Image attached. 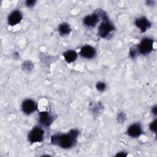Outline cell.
<instances>
[{
    "mask_svg": "<svg viewBox=\"0 0 157 157\" xmlns=\"http://www.w3.org/2000/svg\"><path fill=\"white\" fill-rule=\"evenodd\" d=\"M21 110L26 115H29L36 111L37 104L31 99H26L21 103Z\"/></svg>",
    "mask_w": 157,
    "mask_h": 157,
    "instance_id": "5",
    "label": "cell"
},
{
    "mask_svg": "<svg viewBox=\"0 0 157 157\" xmlns=\"http://www.w3.org/2000/svg\"><path fill=\"white\" fill-rule=\"evenodd\" d=\"M142 128L139 123H136L130 125L127 129V134L129 136L132 138H136L142 134Z\"/></svg>",
    "mask_w": 157,
    "mask_h": 157,
    "instance_id": "11",
    "label": "cell"
},
{
    "mask_svg": "<svg viewBox=\"0 0 157 157\" xmlns=\"http://www.w3.org/2000/svg\"><path fill=\"white\" fill-rule=\"evenodd\" d=\"M129 56L131 58L134 59L136 58V56H137V49L134 48H131L129 50Z\"/></svg>",
    "mask_w": 157,
    "mask_h": 157,
    "instance_id": "16",
    "label": "cell"
},
{
    "mask_svg": "<svg viewBox=\"0 0 157 157\" xmlns=\"http://www.w3.org/2000/svg\"><path fill=\"white\" fill-rule=\"evenodd\" d=\"M44 129L40 126H35L29 131L28 134V140L31 144L42 142L44 140Z\"/></svg>",
    "mask_w": 157,
    "mask_h": 157,
    "instance_id": "4",
    "label": "cell"
},
{
    "mask_svg": "<svg viewBox=\"0 0 157 157\" xmlns=\"http://www.w3.org/2000/svg\"><path fill=\"white\" fill-rule=\"evenodd\" d=\"M135 25L142 33H145L147 31V30H148L151 25L150 21L145 17H141L136 19Z\"/></svg>",
    "mask_w": 157,
    "mask_h": 157,
    "instance_id": "10",
    "label": "cell"
},
{
    "mask_svg": "<svg viewBox=\"0 0 157 157\" xmlns=\"http://www.w3.org/2000/svg\"><path fill=\"white\" fill-rule=\"evenodd\" d=\"M157 120L156 119H155L153 121H151L149 125V129L150 130L154 132V133H156V129H157Z\"/></svg>",
    "mask_w": 157,
    "mask_h": 157,
    "instance_id": "15",
    "label": "cell"
},
{
    "mask_svg": "<svg viewBox=\"0 0 157 157\" xmlns=\"http://www.w3.org/2000/svg\"><path fill=\"white\" fill-rule=\"evenodd\" d=\"M96 88L100 92L104 91L106 88V84L103 82H99L96 85Z\"/></svg>",
    "mask_w": 157,
    "mask_h": 157,
    "instance_id": "14",
    "label": "cell"
},
{
    "mask_svg": "<svg viewBox=\"0 0 157 157\" xmlns=\"http://www.w3.org/2000/svg\"><path fill=\"white\" fill-rule=\"evenodd\" d=\"M23 18L21 12L18 10L12 11L7 17V23L10 26H15L18 24Z\"/></svg>",
    "mask_w": 157,
    "mask_h": 157,
    "instance_id": "7",
    "label": "cell"
},
{
    "mask_svg": "<svg viewBox=\"0 0 157 157\" xmlns=\"http://www.w3.org/2000/svg\"><path fill=\"white\" fill-rule=\"evenodd\" d=\"M78 134V131L75 129L66 134H56L51 137V142L64 149L71 148L76 144Z\"/></svg>",
    "mask_w": 157,
    "mask_h": 157,
    "instance_id": "1",
    "label": "cell"
},
{
    "mask_svg": "<svg viewBox=\"0 0 157 157\" xmlns=\"http://www.w3.org/2000/svg\"><path fill=\"white\" fill-rule=\"evenodd\" d=\"M115 30L113 24L108 19L102 20L98 26V34L101 38H106L111 32Z\"/></svg>",
    "mask_w": 157,
    "mask_h": 157,
    "instance_id": "3",
    "label": "cell"
},
{
    "mask_svg": "<svg viewBox=\"0 0 157 157\" xmlns=\"http://www.w3.org/2000/svg\"><path fill=\"white\" fill-rule=\"evenodd\" d=\"M54 121V117L48 112L42 111L39 113V122L45 127H49Z\"/></svg>",
    "mask_w": 157,
    "mask_h": 157,
    "instance_id": "6",
    "label": "cell"
},
{
    "mask_svg": "<svg viewBox=\"0 0 157 157\" xmlns=\"http://www.w3.org/2000/svg\"><path fill=\"white\" fill-rule=\"evenodd\" d=\"M151 112H152V114L155 116H156L157 115V106L156 105L152 107Z\"/></svg>",
    "mask_w": 157,
    "mask_h": 157,
    "instance_id": "18",
    "label": "cell"
},
{
    "mask_svg": "<svg viewBox=\"0 0 157 157\" xmlns=\"http://www.w3.org/2000/svg\"><path fill=\"white\" fill-rule=\"evenodd\" d=\"M100 17L96 11L91 15H86L83 20V23L88 27H94L99 22Z\"/></svg>",
    "mask_w": 157,
    "mask_h": 157,
    "instance_id": "9",
    "label": "cell"
},
{
    "mask_svg": "<svg viewBox=\"0 0 157 157\" xmlns=\"http://www.w3.org/2000/svg\"><path fill=\"white\" fill-rule=\"evenodd\" d=\"M80 54L83 58L86 59H91L95 56L96 54V50L93 46L86 45L80 48Z\"/></svg>",
    "mask_w": 157,
    "mask_h": 157,
    "instance_id": "8",
    "label": "cell"
},
{
    "mask_svg": "<svg viewBox=\"0 0 157 157\" xmlns=\"http://www.w3.org/2000/svg\"><path fill=\"white\" fill-rule=\"evenodd\" d=\"M63 56L64 58V60L68 63H71L74 61H75L78 56V53L76 51L74 50H68L66 51L63 53Z\"/></svg>",
    "mask_w": 157,
    "mask_h": 157,
    "instance_id": "12",
    "label": "cell"
},
{
    "mask_svg": "<svg viewBox=\"0 0 157 157\" xmlns=\"http://www.w3.org/2000/svg\"><path fill=\"white\" fill-rule=\"evenodd\" d=\"M127 156V153L124 151H120L116 155V156Z\"/></svg>",
    "mask_w": 157,
    "mask_h": 157,
    "instance_id": "19",
    "label": "cell"
},
{
    "mask_svg": "<svg viewBox=\"0 0 157 157\" xmlns=\"http://www.w3.org/2000/svg\"><path fill=\"white\" fill-rule=\"evenodd\" d=\"M154 41L151 38L144 37L141 40L137 47V51L140 54L147 55L150 54L153 49Z\"/></svg>",
    "mask_w": 157,
    "mask_h": 157,
    "instance_id": "2",
    "label": "cell"
},
{
    "mask_svg": "<svg viewBox=\"0 0 157 157\" xmlns=\"http://www.w3.org/2000/svg\"><path fill=\"white\" fill-rule=\"evenodd\" d=\"M36 1H34V0H28L25 2V4L26 6L29 7V8H31L33 7L34 6L35 4H36Z\"/></svg>",
    "mask_w": 157,
    "mask_h": 157,
    "instance_id": "17",
    "label": "cell"
},
{
    "mask_svg": "<svg viewBox=\"0 0 157 157\" xmlns=\"http://www.w3.org/2000/svg\"><path fill=\"white\" fill-rule=\"evenodd\" d=\"M58 31L61 36H65L70 34L71 31V28L68 23H62L58 25Z\"/></svg>",
    "mask_w": 157,
    "mask_h": 157,
    "instance_id": "13",
    "label": "cell"
}]
</instances>
